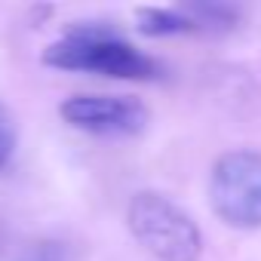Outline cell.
<instances>
[{
    "label": "cell",
    "instance_id": "277c9868",
    "mask_svg": "<svg viewBox=\"0 0 261 261\" xmlns=\"http://www.w3.org/2000/svg\"><path fill=\"white\" fill-rule=\"evenodd\" d=\"M62 117L83 133L95 136H139L148 126V108L126 95H71Z\"/></svg>",
    "mask_w": 261,
    "mask_h": 261
},
{
    "label": "cell",
    "instance_id": "7a4b0ae2",
    "mask_svg": "<svg viewBox=\"0 0 261 261\" xmlns=\"http://www.w3.org/2000/svg\"><path fill=\"white\" fill-rule=\"evenodd\" d=\"M126 224L136 243L157 261H197L203 240L194 218L157 191H139L126 206Z\"/></svg>",
    "mask_w": 261,
    "mask_h": 261
},
{
    "label": "cell",
    "instance_id": "5b68a950",
    "mask_svg": "<svg viewBox=\"0 0 261 261\" xmlns=\"http://www.w3.org/2000/svg\"><path fill=\"white\" fill-rule=\"evenodd\" d=\"M139 31L157 37V34H188L197 31L200 22L188 10H160V7H142L139 13Z\"/></svg>",
    "mask_w": 261,
    "mask_h": 261
},
{
    "label": "cell",
    "instance_id": "6da1fadb",
    "mask_svg": "<svg viewBox=\"0 0 261 261\" xmlns=\"http://www.w3.org/2000/svg\"><path fill=\"white\" fill-rule=\"evenodd\" d=\"M46 65L65 71H86L114 80H154L160 77V65L126 43L108 25H74L62 40H56L46 56Z\"/></svg>",
    "mask_w": 261,
    "mask_h": 261
},
{
    "label": "cell",
    "instance_id": "8992f818",
    "mask_svg": "<svg viewBox=\"0 0 261 261\" xmlns=\"http://www.w3.org/2000/svg\"><path fill=\"white\" fill-rule=\"evenodd\" d=\"M16 261H71V255H68V249L62 243L43 240V243H34L31 249H25Z\"/></svg>",
    "mask_w": 261,
    "mask_h": 261
},
{
    "label": "cell",
    "instance_id": "52a82bcc",
    "mask_svg": "<svg viewBox=\"0 0 261 261\" xmlns=\"http://www.w3.org/2000/svg\"><path fill=\"white\" fill-rule=\"evenodd\" d=\"M16 154V123L10 117V111L0 105V169H4Z\"/></svg>",
    "mask_w": 261,
    "mask_h": 261
},
{
    "label": "cell",
    "instance_id": "3957f363",
    "mask_svg": "<svg viewBox=\"0 0 261 261\" xmlns=\"http://www.w3.org/2000/svg\"><path fill=\"white\" fill-rule=\"evenodd\" d=\"M215 215L240 230L261 227V151H227L209 175Z\"/></svg>",
    "mask_w": 261,
    "mask_h": 261
}]
</instances>
